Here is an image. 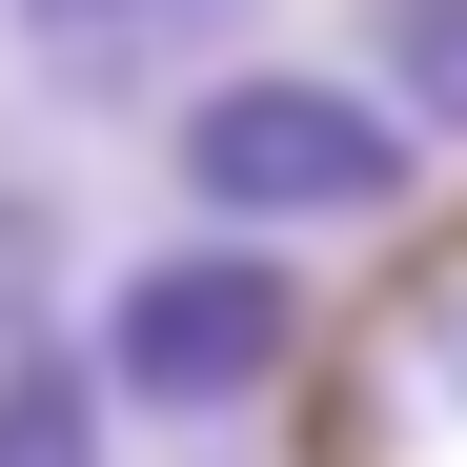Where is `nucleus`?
<instances>
[{
  "label": "nucleus",
  "instance_id": "nucleus-1",
  "mask_svg": "<svg viewBox=\"0 0 467 467\" xmlns=\"http://www.w3.org/2000/svg\"><path fill=\"white\" fill-rule=\"evenodd\" d=\"M183 183H203V223H386L407 203V102L305 82V61H244V82H203Z\"/></svg>",
  "mask_w": 467,
  "mask_h": 467
},
{
  "label": "nucleus",
  "instance_id": "nucleus-2",
  "mask_svg": "<svg viewBox=\"0 0 467 467\" xmlns=\"http://www.w3.org/2000/svg\"><path fill=\"white\" fill-rule=\"evenodd\" d=\"M285 346H305V285L244 244V223H223V244H142V265H122V305H102V386H122V407H163V427L265 407Z\"/></svg>",
  "mask_w": 467,
  "mask_h": 467
},
{
  "label": "nucleus",
  "instance_id": "nucleus-3",
  "mask_svg": "<svg viewBox=\"0 0 467 467\" xmlns=\"http://www.w3.org/2000/svg\"><path fill=\"white\" fill-rule=\"evenodd\" d=\"M102 407H122L102 366H61V346H0V467H102Z\"/></svg>",
  "mask_w": 467,
  "mask_h": 467
},
{
  "label": "nucleus",
  "instance_id": "nucleus-4",
  "mask_svg": "<svg viewBox=\"0 0 467 467\" xmlns=\"http://www.w3.org/2000/svg\"><path fill=\"white\" fill-rule=\"evenodd\" d=\"M386 21V82H407V122H447L467 142V0H366Z\"/></svg>",
  "mask_w": 467,
  "mask_h": 467
},
{
  "label": "nucleus",
  "instance_id": "nucleus-5",
  "mask_svg": "<svg viewBox=\"0 0 467 467\" xmlns=\"http://www.w3.org/2000/svg\"><path fill=\"white\" fill-rule=\"evenodd\" d=\"M41 285H61V203L0 183V346H41Z\"/></svg>",
  "mask_w": 467,
  "mask_h": 467
},
{
  "label": "nucleus",
  "instance_id": "nucleus-6",
  "mask_svg": "<svg viewBox=\"0 0 467 467\" xmlns=\"http://www.w3.org/2000/svg\"><path fill=\"white\" fill-rule=\"evenodd\" d=\"M21 41H122V21H163V0H0Z\"/></svg>",
  "mask_w": 467,
  "mask_h": 467
}]
</instances>
